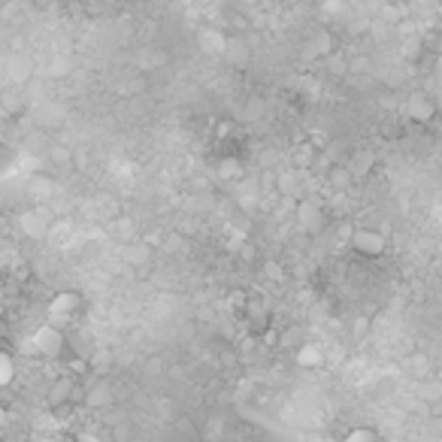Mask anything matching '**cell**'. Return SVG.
<instances>
[{
  "instance_id": "cell-4",
  "label": "cell",
  "mask_w": 442,
  "mask_h": 442,
  "mask_svg": "<svg viewBox=\"0 0 442 442\" xmlns=\"http://www.w3.org/2000/svg\"><path fill=\"white\" fill-rule=\"evenodd\" d=\"M18 227H22V234L27 239H43V236H49L52 213H45V209H31V213H24L18 218Z\"/></svg>"
},
{
  "instance_id": "cell-7",
  "label": "cell",
  "mask_w": 442,
  "mask_h": 442,
  "mask_svg": "<svg viewBox=\"0 0 442 442\" xmlns=\"http://www.w3.org/2000/svg\"><path fill=\"white\" fill-rule=\"evenodd\" d=\"M434 115H436V106H434V100H430V97H412L409 100V118H412V122L427 124Z\"/></svg>"
},
{
  "instance_id": "cell-6",
  "label": "cell",
  "mask_w": 442,
  "mask_h": 442,
  "mask_svg": "<svg viewBox=\"0 0 442 442\" xmlns=\"http://www.w3.org/2000/svg\"><path fill=\"white\" fill-rule=\"evenodd\" d=\"M294 361H297V366H303V370H318V366L325 364V352H321L315 343H303L297 348V355H294Z\"/></svg>"
},
{
  "instance_id": "cell-9",
  "label": "cell",
  "mask_w": 442,
  "mask_h": 442,
  "mask_svg": "<svg viewBox=\"0 0 442 442\" xmlns=\"http://www.w3.org/2000/svg\"><path fill=\"white\" fill-rule=\"evenodd\" d=\"M73 394V382L70 379H61V382H55V388L49 391V403L52 406H58V403H64Z\"/></svg>"
},
{
  "instance_id": "cell-8",
  "label": "cell",
  "mask_w": 442,
  "mask_h": 442,
  "mask_svg": "<svg viewBox=\"0 0 442 442\" xmlns=\"http://www.w3.org/2000/svg\"><path fill=\"white\" fill-rule=\"evenodd\" d=\"M334 36H330L327 31H318V36H312V45H309V52L312 55H334Z\"/></svg>"
},
{
  "instance_id": "cell-14",
  "label": "cell",
  "mask_w": 442,
  "mask_h": 442,
  "mask_svg": "<svg viewBox=\"0 0 442 442\" xmlns=\"http://www.w3.org/2000/svg\"><path fill=\"white\" fill-rule=\"evenodd\" d=\"M334 182H336V185H345V182H348V173H345V170H334Z\"/></svg>"
},
{
  "instance_id": "cell-3",
  "label": "cell",
  "mask_w": 442,
  "mask_h": 442,
  "mask_svg": "<svg viewBox=\"0 0 442 442\" xmlns=\"http://www.w3.org/2000/svg\"><path fill=\"white\" fill-rule=\"evenodd\" d=\"M79 309H82V297L76 291H61V294H55V297L49 300V321L52 325H67V321H73L79 315Z\"/></svg>"
},
{
  "instance_id": "cell-11",
  "label": "cell",
  "mask_w": 442,
  "mask_h": 442,
  "mask_svg": "<svg viewBox=\"0 0 442 442\" xmlns=\"http://www.w3.org/2000/svg\"><path fill=\"white\" fill-rule=\"evenodd\" d=\"M343 442H376V434L370 427H355Z\"/></svg>"
},
{
  "instance_id": "cell-1",
  "label": "cell",
  "mask_w": 442,
  "mask_h": 442,
  "mask_svg": "<svg viewBox=\"0 0 442 442\" xmlns=\"http://www.w3.org/2000/svg\"><path fill=\"white\" fill-rule=\"evenodd\" d=\"M31 345H34L36 355H43V357H49V361H55V357H61L64 348H67V336H64V330L58 325L45 321V325H40V327L34 330Z\"/></svg>"
},
{
  "instance_id": "cell-5",
  "label": "cell",
  "mask_w": 442,
  "mask_h": 442,
  "mask_svg": "<svg viewBox=\"0 0 442 442\" xmlns=\"http://www.w3.org/2000/svg\"><path fill=\"white\" fill-rule=\"evenodd\" d=\"M297 224L306 230V234H318L321 224H325V213H321V206H315L312 200L297 206Z\"/></svg>"
},
{
  "instance_id": "cell-10",
  "label": "cell",
  "mask_w": 442,
  "mask_h": 442,
  "mask_svg": "<svg viewBox=\"0 0 442 442\" xmlns=\"http://www.w3.org/2000/svg\"><path fill=\"white\" fill-rule=\"evenodd\" d=\"M15 376V366H13V357L9 355H0V385H9Z\"/></svg>"
},
{
  "instance_id": "cell-2",
  "label": "cell",
  "mask_w": 442,
  "mask_h": 442,
  "mask_svg": "<svg viewBox=\"0 0 442 442\" xmlns=\"http://www.w3.org/2000/svg\"><path fill=\"white\" fill-rule=\"evenodd\" d=\"M348 245H352V252L361 255V257H382L385 248H388V236L376 227H357L352 234V239H348Z\"/></svg>"
},
{
  "instance_id": "cell-13",
  "label": "cell",
  "mask_w": 442,
  "mask_h": 442,
  "mask_svg": "<svg viewBox=\"0 0 442 442\" xmlns=\"http://www.w3.org/2000/svg\"><path fill=\"white\" fill-rule=\"evenodd\" d=\"M421 391L427 394V400H434V394H436V397L442 394V385H439V382H427V385H425V388H421Z\"/></svg>"
},
{
  "instance_id": "cell-12",
  "label": "cell",
  "mask_w": 442,
  "mask_h": 442,
  "mask_svg": "<svg viewBox=\"0 0 442 442\" xmlns=\"http://www.w3.org/2000/svg\"><path fill=\"white\" fill-rule=\"evenodd\" d=\"M127 264H134V266H140L143 261H149V248L145 245H136V248H127Z\"/></svg>"
}]
</instances>
